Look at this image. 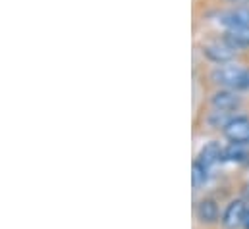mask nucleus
<instances>
[{
    "instance_id": "obj_1",
    "label": "nucleus",
    "mask_w": 249,
    "mask_h": 229,
    "mask_svg": "<svg viewBox=\"0 0 249 229\" xmlns=\"http://www.w3.org/2000/svg\"><path fill=\"white\" fill-rule=\"evenodd\" d=\"M211 79L232 91H249V67L238 64H222L211 71Z\"/></svg>"
},
{
    "instance_id": "obj_2",
    "label": "nucleus",
    "mask_w": 249,
    "mask_h": 229,
    "mask_svg": "<svg viewBox=\"0 0 249 229\" xmlns=\"http://www.w3.org/2000/svg\"><path fill=\"white\" fill-rule=\"evenodd\" d=\"M203 54L209 58L211 62H214V64H230L236 54H238V49L226 39V37H222V39H213V41H207L205 45H203Z\"/></svg>"
},
{
    "instance_id": "obj_3",
    "label": "nucleus",
    "mask_w": 249,
    "mask_h": 229,
    "mask_svg": "<svg viewBox=\"0 0 249 229\" xmlns=\"http://www.w3.org/2000/svg\"><path fill=\"white\" fill-rule=\"evenodd\" d=\"M224 137L230 143L236 145H249V117L246 115H234L228 125L222 129Z\"/></svg>"
},
{
    "instance_id": "obj_4",
    "label": "nucleus",
    "mask_w": 249,
    "mask_h": 229,
    "mask_svg": "<svg viewBox=\"0 0 249 229\" xmlns=\"http://www.w3.org/2000/svg\"><path fill=\"white\" fill-rule=\"evenodd\" d=\"M246 212H248V204H246L244 200H240V198H238V200H232V202L226 206V210H224V214H222V218H220L222 228L240 229L244 226Z\"/></svg>"
},
{
    "instance_id": "obj_5",
    "label": "nucleus",
    "mask_w": 249,
    "mask_h": 229,
    "mask_svg": "<svg viewBox=\"0 0 249 229\" xmlns=\"http://www.w3.org/2000/svg\"><path fill=\"white\" fill-rule=\"evenodd\" d=\"M211 104H213L214 110L232 112L242 104V97L232 89H220L211 97Z\"/></svg>"
},
{
    "instance_id": "obj_6",
    "label": "nucleus",
    "mask_w": 249,
    "mask_h": 229,
    "mask_svg": "<svg viewBox=\"0 0 249 229\" xmlns=\"http://www.w3.org/2000/svg\"><path fill=\"white\" fill-rule=\"evenodd\" d=\"M197 162H201L205 168H214V166H218V164H222L224 162V147H220L216 141H211V143H207L203 148H201V152H199V156H197Z\"/></svg>"
},
{
    "instance_id": "obj_7",
    "label": "nucleus",
    "mask_w": 249,
    "mask_h": 229,
    "mask_svg": "<svg viewBox=\"0 0 249 229\" xmlns=\"http://www.w3.org/2000/svg\"><path fill=\"white\" fill-rule=\"evenodd\" d=\"M218 23L224 25L226 29L230 27H249V8H236L222 12L218 16Z\"/></svg>"
},
{
    "instance_id": "obj_8",
    "label": "nucleus",
    "mask_w": 249,
    "mask_h": 229,
    "mask_svg": "<svg viewBox=\"0 0 249 229\" xmlns=\"http://www.w3.org/2000/svg\"><path fill=\"white\" fill-rule=\"evenodd\" d=\"M195 214H197V220L201 222V224H216L218 220H220V210H218V204H216V200H213V198H203L199 204H197V208H195Z\"/></svg>"
},
{
    "instance_id": "obj_9",
    "label": "nucleus",
    "mask_w": 249,
    "mask_h": 229,
    "mask_svg": "<svg viewBox=\"0 0 249 229\" xmlns=\"http://www.w3.org/2000/svg\"><path fill=\"white\" fill-rule=\"evenodd\" d=\"M224 37H226L236 49L249 47V27H230V29H226Z\"/></svg>"
},
{
    "instance_id": "obj_10",
    "label": "nucleus",
    "mask_w": 249,
    "mask_h": 229,
    "mask_svg": "<svg viewBox=\"0 0 249 229\" xmlns=\"http://www.w3.org/2000/svg\"><path fill=\"white\" fill-rule=\"evenodd\" d=\"M248 160V152H246V145H236L230 143L228 147H224V162H234V164H242Z\"/></svg>"
},
{
    "instance_id": "obj_11",
    "label": "nucleus",
    "mask_w": 249,
    "mask_h": 229,
    "mask_svg": "<svg viewBox=\"0 0 249 229\" xmlns=\"http://www.w3.org/2000/svg\"><path fill=\"white\" fill-rule=\"evenodd\" d=\"M191 179H193V187H203L209 181V168H205L201 162H193V170H191Z\"/></svg>"
},
{
    "instance_id": "obj_12",
    "label": "nucleus",
    "mask_w": 249,
    "mask_h": 229,
    "mask_svg": "<svg viewBox=\"0 0 249 229\" xmlns=\"http://www.w3.org/2000/svg\"><path fill=\"white\" fill-rule=\"evenodd\" d=\"M230 119H232V115H228V112H220V110H214L213 114L209 115V123L213 127H222V129L228 125Z\"/></svg>"
},
{
    "instance_id": "obj_13",
    "label": "nucleus",
    "mask_w": 249,
    "mask_h": 229,
    "mask_svg": "<svg viewBox=\"0 0 249 229\" xmlns=\"http://www.w3.org/2000/svg\"><path fill=\"white\" fill-rule=\"evenodd\" d=\"M242 229H249V206H248V212H246V220H244Z\"/></svg>"
},
{
    "instance_id": "obj_14",
    "label": "nucleus",
    "mask_w": 249,
    "mask_h": 229,
    "mask_svg": "<svg viewBox=\"0 0 249 229\" xmlns=\"http://www.w3.org/2000/svg\"><path fill=\"white\" fill-rule=\"evenodd\" d=\"M232 2H240V0H232Z\"/></svg>"
}]
</instances>
